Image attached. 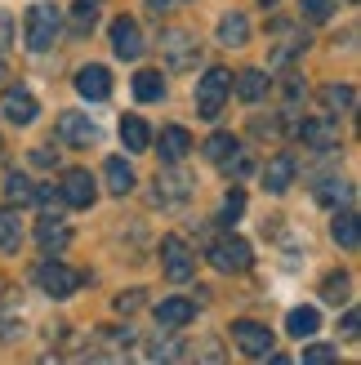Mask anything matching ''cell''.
Returning a JSON list of instances; mask_svg holds the SVG:
<instances>
[{
	"label": "cell",
	"mask_w": 361,
	"mask_h": 365,
	"mask_svg": "<svg viewBox=\"0 0 361 365\" xmlns=\"http://www.w3.org/2000/svg\"><path fill=\"white\" fill-rule=\"evenodd\" d=\"M170 5H174V0H148V9H152V14H156V18H161V14H166V9H170Z\"/></svg>",
	"instance_id": "ab89813d"
},
{
	"label": "cell",
	"mask_w": 361,
	"mask_h": 365,
	"mask_svg": "<svg viewBox=\"0 0 361 365\" xmlns=\"http://www.w3.org/2000/svg\"><path fill=\"white\" fill-rule=\"evenodd\" d=\"M210 263L219 267V272H250L255 250H250L241 236H219V241L210 245Z\"/></svg>",
	"instance_id": "8992f818"
},
{
	"label": "cell",
	"mask_w": 361,
	"mask_h": 365,
	"mask_svg": "<svg viewBox=\"0 0 361 365\" xmlns=\"http://www.w3.org/2000/svg\"><path fill=\"white\" fill-rule=\"evenodd\" d=\"M321 98H326V107H330V112H352V107H357V89L352 85H326V89H321Z\"/></svg>",
	"instance_id": "4316f807"
},
{
	"label": "cell",
	"mask_w": 361,
	"mask_h": 365,
	"mask_svg": "<svg viewBox=\"0 0 361 365\" xmlns=\"http://www.w3.org/2000/svg\"><path fill=\"white\" fill-rule=\"evenodd\" d=\"M107 187H112L116 196H125V192H130L134 187V170H130V160H121V156H112V160H107Z\"/></svg>",
	"instance_id": "d4e9b609"
},
{
	"label": "cell",
	"mask_w": 361,
	"mask_h": 365,
	"mask_svg": "<svg viewBox=\"0 0 361 365\" xmlns=\"http://www.w3.org/2000/svg\"><path fill=\"white\" fill-rule=\"evenodd\" d=\"M112 49H116V58H138V53H143V31H138L134 18L121 14L112 23Z\"/></svg>",
	"instance_id": "5bb4252c"
},
{
	"label": "cell",
	"mask_w": 361,
	"mask_h": 365,
	"mask_svg": "<svg viewBox=\"0 0 361 365\" xmlns=\"http://www.w3.org/2000/svg\"><path fill=\"white\" fill-rule=\"evenodd\" d=\"M161 263H166V277L174 285L196 277V254H192L188 241H178V236H166V241H161Z\"/></svg>",
	"instance_id": "5b68a950"
},
{
	"label": "cell",
	"mask_w": 361,
	"mask_h": 365,
	"mask_svg": "<svg viewBox=\"0 0 361 365\" xmlns=\"http://www.w3.org/2000/svg\"><path fill=\"white\" fill-rule=\"evenodd\" d=\"M59 134H63V143H71V148H89V143H98V125L85 120L81 112H63L59 116Z\"/></svg>",
	"instance_id": "4fadbf2b"
},
{
	"label": "cell",
	"mask_w": 361,
	"mask_h": 365,
	"mask_svg": "<svg viewBox=\"0 0 361 365\" xmlns=\"http://www.w3.org/2000/svg\"><path fill=\"white\" fill-rule=\"evenodd\" d=\"M303 361H308V365H326V361H335V348H326V343H312V348H303Z\"/></svg>",
	"instance_id": "e575fe53"
},
{
	"label": "cell",
	"mask_w": 361,
	"mask_h": 365,
	"mask_svg": "<svg viewBox=\"0 0 361 365\" xmlns=\"http://www.w3.org/2000/svg\"><path fill=\"white\" fill-rule=\"evenodd\" d=\"M59 27H63V14L54 9L49 0L31 5V9H27V18H23V41H27V49L45 53V49L54 45V36H59Z\"/></svg>",
	"instance_id": "6da1fadb"
},
{
	"label": "cell",
	"mask_w": 361,
	"mask_h": 365,
	"mask_svg": "<svg viewBox=\"0 0 361 365\" xmlns=\"http://www.w3.org/2000/svg\"><path fill=\"white\" fill-rule=\"evenodd\" d=\"M295 130L317 152H335L339 148V120H303V125H295Z\"/></svg>",
	"instance_id": "2e32d148"
},
{
	"label": "cell",
	"mask_w": 361,
	"mask_h": 365,
	"mask_svg": "<svg viewBox=\"0 0 361 365\" xmlns=\"http://www.w3.org/2000/svg\"><path fill=\"white\" fill-rule=\"evenodd\" d=\"M9 45H14V18L0 14V53H9Z\"/></svg>",
	"instance_id": "8d00e7d4"
},
{
	"label": "cell",
	"mask_w": 361,
	"mask_h": 365,
	"mask_svg": "<svg viewBox=\"0 0 361 365\" xmlns=\"http://www.w3.org/2000/svg\"><path fill=\"white\" fill-rule=\"evenodd\" d=\"M31 165H54V156H49V148H36V152H31Z\"/></svg>",
	"instance_id": "f35d334b"
},
{
	"label": "cell",
	"mask_w": 361,
	"mask_h": 365,
	"mask_svg": "<svg viewBox=\"0 0 361 365\" xmlns=\"http://www.w3.org/2000/svg\"><path fill=\"white\" fill-rule=\"evenodd\" d=\"M0 112H5V120H14V125H31L36 112H41V103H36L23 85H9L5 98H0Z\"/></svg>",
	"instance_id": "30bf717a"
},
{
	"label": "cell",
	"mask_w": 361,
	"mask_h": 365,
	"mask_svg": "<svg viewBox=\"0 0 361 365\" xmlns=\"http://www.w3.org/2000/svg\"><path fill=\"white\" fill-rule=\"evenodd\" d=\"M228 94H232V71L228 67H210L205 76H201V85H196V116L214 120V116L223 112Z\"/></svg>",
	"instance_id": "7a4b0ae2"
},
{
	"label": "cell",
	"mask_w": 361,
	"mask_h": 365,
	"mask_svg": "<svg viewBox=\"0 0 361 365\" xmlns=\"http://www.w3.org/2000/svg\"><path fill=\"white\" fill-rule=\"evenodd\" d=\"M152 317H156L161 330H178V325H188L196 317V299H161L152 307Z\"/></svg>",
	"instance_id": "7c38bea8"
},
{
	"label": "cell",
	"mask_w": 361,
	"mask_h": 365,
	"mask_svg": "<svg viewBox=\"0 0 361 365\" xmlns=\"http://www.w3.org/2000/svg\"><path fill=\"white\" fill-rule=\"evenodd\" d=\"M121 143L130 152H148V143H152L148 120H143V116H121Z\"/></svg>",
	"instance_id": "d6986e66"
},
{
	"label": "cell",
	"mask_w": 361,
	"mask_h": 365,
	"mask_svg": "<svg viewBox=\"0 0 361 365\" xmlns=\"http://www.w3.org/2000/svg\"><path fill=\"white\" fill-rule=\"evenodd\" d=\"M299 14L308 18V23H326L335 14V0H299Z\"/></svg>",
	"instance_id": "1f68e13d"
},
{
	"label": "cell",
	"mask_w": 361,
	"mask_h": 365,
	"mask_svg": "<svg viewBox=\"0 0 361 365\" xmlns=\"http://www.w3.org/2000/svg\"><path fill=\"white\" fill-rule=\"evenodd\" d=\"M156 152H161V160H166V165H178V160L192 152V134L183 130V125H166V130H161V138H156Z\"/></svg>",
	"instance_id": "9a60e30c"
},
{
	"label": "cell",
	"mask_w": 361,
	"mask_h": 365,
	"mask_svg": "<svg viewBox=\"0 0 361 365\" xmlns=\"http://www.w3.org/2000/svg\"><path fill=\"white\" fill-rule=\"evenodd\" d=\"M192 187H196V182L188 174H178L174 165L166 174H156V200H161V205H183V200L192 196Z\"/></svg>",
	"instance_id": "8fae6325"
},
{
	"label": "cell",
	"mask_w": 361,
	"mask_h": 365,
	"mask_svg": "<svg viewBox=\"0 0 361 365\" xmlns=\"http://www.w3.org/2000/svg\"><path fill=\"white\" fill-rule=\"evenodd\" d=\"M263 5H277V0H263Z\"/></svg>",
	"instance_id": "b9f144b4"
},
{
	"label": "cell",
	"mask_w": 361,
	"mask_h": 365,
	"mask_svg": "<svg viewBox=\"0 0 361 365\" xmlns=\"http://www.w3.org/2000/svg\"><path fill=\"white\" fill-rule=\"evenodd\" d=\"M94 23H98V0H76L71 27H76V31H94Z\"/></svg>",
	"instance_id": "4dcf8cb0"
},
{
	"label": "cell",
	"mask_w": 361,
	"mask_h": 365,
	"mask_svg": "<svg viewBox=\"0 0 361 365\" xmlns=\"http://www.w3.org/2000/svg\"><path fill=\"white\" fill-rule=\"evenodd\" d=\"M143 299H148L143 289H121V294H116V312H121V317L138 312V307H143Z\"/></svg>",
	"instance_id": "d6a6232c"
},
{
	"label": "cell",
	"mask_w": 361,
	"mask_h": 365,
	"mask_svg": "<svg viewBox=\"0 0 361 365\" xmlns=\"http://www.w3.org/2000/svg\"><path fill=\"white\" fill-rule=\"evenodd\" d=\"M161 58H166L170 71H192L196 58H201V41L183 27H170V31H161Z\"/></svg>",
	"instance_id": "3957f363"
},
{
	"label": "cell",
	"mask_w": 361,
	"mask_h": 365,
	"mask_svg": "<svg viewBox=\"0 0 361 365\" xmlns=\"http://www.w3.org/2000/svg\"><path fill=\"white\" fill-rule=\"evenodd\" d=\"M295 174H299V160H295L290 152H277V156H268V170H263V192H273V196L290 192Z\"/></svg>",
	"instance_id": "9c48e42d"
},
{
	"label": "cell",
	"mask_w": 361,
	"mask_h": 365,
	"mask_svg": "<svg viewBox=\"0 0 361 365\" xmlns=\"http://www.w3.org/2000/svg\"><path fill=\"white\" fill-rule=\"evenodd\" d=\"M237 152H241V143L232 138V134H210V138H205V156L214 160V165H223V160L237 156Z\"/></svg>",
	"instance_id": "83f0119b"
},
{
	"label": "cell",
	"mask_w": 361,
	"mask_h": 365,
	"mask_svg": "<svg viewBox=\"0 0 361 365\" xmlns=\"http://www.w3.org/2000/svg\"><path fill=\"white\" fill-rule=\"evenodd\" d=\"M330 236H335V245H344V250H357V214L344 210V214H335V223H330Z\"/></svg>",
	"instance_id": "484cf974"
},
{
	"label": "cell",
	"mask_w": 361,
	"mask_h": 365,
	"mask_svg": "<svg viewBox=\"0 0 361 365\" xmlns=\"http://www.w3.org/2000/svg\"><path fill=\"white\" fill-rule=\"evenodd\" d=\"M59 196H63V205L71 210H89L94 205V178H89V170H67L63 182H59Z\"/></svg>",
	"instance_id": "ba28073f"
},
{
	"label": "cell",
	"mask_w": 361,
	"mask_h": 365,
	"mask_svg": "<svg viewBox=\"0 0 361 365\" xmlns=\"http://www.w3.org/2000/svg\"><path fill=\"white\" fill-rule=\"evenodd\" d=\"M232 343L245 352V356H268L273 352V330L259 321H232Z\"/></svg>",
	"instance_id": "52a82bcc"
},
{
	"label": "cell",
	"mask_w": 361,
	"mask_h": 365,
	"mask_svg": "<svg viewBox=\"0 0 361 365\" xmlns=\"http://www.w3.org/2000/svg\"><path fill=\"white\" fill-rule=\"evenodd\" d=\"M357 330H361V317H357V307H348L344 312V339H357Z\"/></svg>",
	"instance_id": "74e56055"
},
{
	"label": "cell",
	"mask_w": 361,
	"mask_h": 365,
	"mask_svg": "<svg viewBox=\"0 0 361 365\" xmlns=\"http://www.w3.org/2000/svg\"><path fill=\"white\" fill-rule=\"evenodd\" d=\"M67 241H71V236H67V227L59 223V218H49V214H45L41 223H36V245H41L45 254H54V250H63Z\"/></svg>",
	"instance_id": "ffe728a7"
},
{
	"label": "cell",
	"mask_w": 361,
	"mask_h": 365,
	"mask_svg": "<svg viewBox=\"0 0 361 365\" xmlns=\"http://www.w3.org/2000/svg\"><path fill=\"white\" fill-rule=\"evenodd\" d=\"M232 85H237V94H241L245 103H259V98L268 94V76H263V71H255V67L237 71V81H232Z\"/></svg>",
	"instance_id": "7402d4cb"
},
{
	"label": "cell",
	"mask_w": 361,
	"mask_h": 365,
	"mask_svg": "<svg viewBox=\"0 0 361 365\" xmlns=\"http://www.w3.org/2000/svg\"><path fill=\"white\" fill-rule=\"evenodd\" d=\"M18 245H23V223H18V214L9 205H0V250L14 254Z\"/></svg>",
	"instance_id": "603a6c76"
},
{
	"label": "cell",
	"mask_w": 361,
	"mask_h": 365,
	"mask_svg": "<svg viewBox=\"0 0 361 365\" xmlns=\"http://www.w3.org/2000/svg\"><path fill=\"white\" fill-rule=\"evenodd\" d=\"M219 41L228 45V49H241L245 41H250V18L245 14H223V23H219Z\"/></svg>",
	"instance_id": "ac0fdd59"
},
{
	"label": "cell",
	"mask_w": 361,
	"mask_h": 365,
	"mask_svg": "<svg viewBox=\"0 0 361 365\" xmlns=\"http://www.w3.org/2000/svg\"><path fill=\"white\" fill-rule=\"evenodd\" d=\"M36 285H41L49 299H71L85 285V277H81V272H71L67 263H49L45 259L41 267H36Z\"/></svg>",
	"instance_id": "277c9868"
},
{
	"label": "cell",
	"mask_w": 361,
	"mask_h": 365,
	"mask_svg": "<svg viewBox=\"0 0 361 365\" xmlns=\"http://www.w3.org/2000/svg\"><path fill=\"white\" fill-rule=\"evenodd\" d=\"M241 210H245V196H241L237 187H232V192H228V200H223V218H228V223H237Z\"/></svg>",
	"instance_id": "836d02e7"
},
{
	"label": "cell",
	"mask_w": 361,
	"mask_h": 365,
	"mask_svg": "<svg viewBox=\"0 0 361 365\" xmlns=\"http://www.w3.org/2000/svg\"><path fill=\"white\" fill-rule=\"evenodd\" d=\"M317 330H321L317 307H295V312L285 317V334H290V339H312Z\"/></svg>",
	"instance_id": "44dd1931"
},
{
	"label": "cell",
	"mask_w": 361,
	"mask_h": 365,
	"mask_svg": "<svg viewBox=\"0 0 361 365\" xmlns=\"http://www.w3.org/2000/svg\"><path fill=\"white\" fill-rule=\"evenodd\" d=\"M348 294H352V277H348V272H335V277L326 281V285H321V299H326V303H348Z\"/></svg>",
	"instance_id": "f546056e"
},
{
	"label": "cell",
	"mask_w": 361,
	"mask_h": 365,
	"mask_svg": "<svg viewBox=\"0 0 361 365\" xmlns=\"http://www.w3.org/2000/svg\"><path fill=\"white\" fill-rule=\"evenodd\" d=\"M76 89H81V98L103 103L107 94H112V76H107V67L89 63V67H81V71H76Z\"/></svg>",
	"instance_id": "e0dca14e"
},
{
	"label": "cell",
	"mask_w": 361,
	"mask_h": 365,
	"mask_svg": "<svg viewBox=\"0 0 361 365\" xmlns=\"http://www.w3.org/2000/svg\"><path fill=\"white\" fill-rule=\"evenodd\" d=\"M5 200H9V205H31V200H36V187L27 182V174H9L5 178Z\"/></svg>",
	"instance_id": "f1b7e54d"
},
{
	"label": "cell",
	"mask_w": 361,
	"mask_h": 365,
	"mask_svg": "<svg viewBox=\"0 0 361 365\" xmlns=\"http://www.w3.org/2000/svg\"><path fill=\"white\" fill-rule=\"evenodd\" d=\"M0 81H5V67H0Z\"/></svg>",
	"instance_id": "60d3db41"
},
{
	"label": "cell",
	"mask_w": 361,
	"mask_h": 365,
	"mask_svg": "<svg viewBox=\"0 0 361 365\" xmlns=\"http://www.w3.org/2000/svg\"><path fill=\"white\" fill-rule=\"evenodd\" d=\"M161 94H166V81H161V71L143 67L138 76H134V98H138V103H156Z\"/></svg>",
	"instance_id": "cb8c5ba5"
},
{
	"label": "cell",
	"mask_w": 361,
	"mask_h": 365,
	"mask_svg": "<svg viewBox=\"0 0 361 365\" xmlns=\"http://www.w3.org/2000/svg\"><path fill=\"white\" fill-rule=\"evenodd\" d=\"M36 200H41L45 210H54V214L63 210V196H59V187H36Z\"/></svg>",
	"instance_id": "d590c367"
}]
</instances>
